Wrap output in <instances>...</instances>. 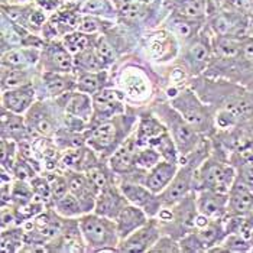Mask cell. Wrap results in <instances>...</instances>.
Instances as JSON below:
<instances>
[{"mask_svg":"<svg viewBox=\"0 0 253 253\" xmlns=\"http://www.w3.org/2000/svg\"><path fill=\"white\" fill-rule=\"evenodd\" d=\"M91 98H93V117L88 127L91 125H96L125 113L129 106L125 93L116 85H110L100 90L98 93L93 94Z\"/></svg>","mask_w":253,"mask_h":253,"instance_id":"9a60e30c","label":"cell"},{"mask_svg":"<svg viewBox=\"0 0 253 253\" xmlns=\"http://www.w3.org/2000/svg\"><path fill=\"white\" fill-rule=\"evenodd\" d=\"M200 167L194 158L188 156L181 161V165L169 185L159 194L162 207H171L181 201L184 197L195 191V171Z\"/></svg>","mask_w":253,"mask_h":253,"instance_id":"5bb4252c","label":"cell"},{"mask_svg":"<svg viewBox=\"0 0 253 253\" xmlns=\"http://www.w3.org/2000/svg\"><path fill=\"white\" fill-rule=\"evenodd\" d=\"M98 35H93V34H87V32H83V31H73L67 35H64L61 41L64 42V45L68 48V51L76 55L81 51H85L91 46H94V42L97 39Z\"/></svg>","mask_w":253,"mask_h":253,"instance_id":"d590c367","label":"cell"},{"mask_svg":"<svg viewBox=\"0 0 253 253\" xmlns=\"http://www.w3.org/2000/svg\"><path fill=\"white\" fill-rule=\"evenodd\" d=\"M34 84L38 93V100L57 98L65 93L76 90L77 74L76 73H42L39 71Z\"/></svg>","mask_w":253,"mask_h":253,"instance_id":"e0dca14e","label":"cell"},{"mask_svg":"<svg viewBox=\"0 0 253 253\" xmlns=\"http://www.w3.org/2000/svg\"><path fill=\"white\" fill-rule=\"evenodd\" d=\"M116 20L104 19V18H98V16H93V15L81 13L80 22H78V31L93 34V35H101V34H107L112 28L116 26Z\"/></svg>","mask_w":253,"mask_h":253,"instance_id":"74e56055","label":"cell"},{"mask_svg":"<svg viewBox=\"0 0 253 253\" xmlns=\"http://www.w3.org/2000/svg\"><path fill=\"white\" fill-rule=\"evenodd\" d=\"M168 10L184 18L207 20L214 7L213 0H164Z\"/></svg>","mask_w":253,"mask_h":253,"instance_id":"4316f807","label":"cell"},{"mask_svg":"<svg viewBox=\"0 0 253 253\" xmlns=\"http://www.w3.org/2000/svg\"><path fill=\"white\" fill-rule=\"evenodd\" d=\"M139 107L129 104L122 115L91 125L85 130L87 146L103 159H109L136 129Z\"/></svg>","mask_w":253,"mask_h":253,"instance_id":"7a4b0ae2","label":"cell"},{"mask_svg":"<svg viewBox=\"0 0 253 253\" xmlns=\"http://www.w3.org/2000/svg\"><path fill=\"white\" fill-rule=\"evenodd\" d=\"M39 73L37 68H23V67H12L1 64V91L22 87L26 84H32L35 81V77Z\"/></svg>","mask_w":253,"mask_h":253,"instance_id":"1f68e13d","label":"cell"},{"mask_svg":"<svg viewBox=\"0 0 253 253\" xmlns=\"http://www.w3.org/2000/svg\"><path fill=\"white\" fill-rule=\"evenodd\" d=\"M181 162L178 161H168V159H161L155 167L148 169L143 184L156 194H161L172 181L175 176L176 171L179 168Z\"/></svg>","mask_w":253,"mask_h":253,"instance_id":"484cf974","label":"cell"},{"mask_svg":"<svg viewBox=\"0 0 253 253\" xmlns=\"http://www.w3.org/2000/svg\"><path fill=\"white\" fill-rule=\"evenodd\" d=\"M78 224L87 252H119L120 236L115 220L90 211L78 218Z\"/></svg>","mask_w":253,"mask_h":253,"instance_id":"8992f818","label":"cell"},{"mask_svg":"<svg viewBox=\"0 0 253 253\" xmlns=\"http://www.w3.org/2000/svg\"><path fill=\"white\" fill-rule=\"evenodd\" d=\"M251 20H252V28H253V10H252V13H251Z\"/></svg>","mask_w":253,"mask_h":253,"instance_id":"ee69618b","label":"cell"},{"mask_svg":"<svg viewBox=\"0 0 253 253\" xmlns=\"http://www.w3.org/2000/svg\"><path fill=\"white\" fill-rule=\"evenodd\" d=\"M206 22L207 20L190 19L169 12L164 22L161 23V26L168 29L179 42V45H184L191 39H194L206 28Z\"/></svg>","mask_w":253,"mask_h":253,"instance_id":"7402d4cb","label":"cell"},{"mask_svg":"<svg viewBox=\"0 0 253 253\" xmlns=\"http://www.w3.org/2000/svg\"><path fill=\"white\" fill-rule=\"evenodd\" d=\"M140 57L154 65H167L174 62L179 54V42L164 26L146 31L137 45Z\"/></svg>","mask_w":253,"mask_h":253,"instance_id":"9c48e42d","label":"cell"},{"mask_svg":"<svg viewBox=\"0 0 253 253\" xmlns=\"http://www.w3.org/2000/svg\"><path fill=\"white\" fill-rule=\"evenodd\" d=\"M51 209L64 218H80L81 215L85 214V210L81 206L80 200L71 193H68L64 197H61L59 200H57Z\"/></svg>","mask_w":253,"mask_h":253,"instance_id":"e575fe53","label":"cell"},{"mask_svg":"<svg viewBox=\"0 0 253 253\" xmlns=\"http://www.w3.org/2000/svg\"><path fill=\"white\" fill-rule=\"evenodd\" d=\"M0 127H1V139L13 140L18 143L23 142V140H32L23 115L9 112L1 107Z\"/></svg>","mask_w":253,"mask_h":253,"instance_id":"83f0119b","label":"cell"},{"mask_svg":"<svg viewBox=\"0 0 253 253\" xmlns=\"http://www.w3.org/2000/svg\"><path fill=\"white\" fill-rule=\"evenodd\" d=\"M227 215H234V217L253 215V190L243 179L237 176L229 191Z\"/></svg>","mask_w":253,"mask_h":253,"instance_id":"d4e9b609","label":"cell"},{"mask_svg":"<svg viewBox=\"0 0 253 253\" xmlns=\"http://www.w3.org/2000/svg\"><path fill=\"white\" fill-rule=\"evenodd\" d=\"M161 236H162V230L159 226V220L156 217H151L142 227H139L133 233L120 240L119 252H149L154 248V245L159 240Z\"/></svg>","mask_w":253,"mask_h":253,"instance_id":"d6986e66","label":"cell"},{"mask_svg":"<svg viewBox=\"0 0 253 253\" xmlns=\"http://www.w3.org/2000/svg\"><path fill=\"white\" fill-rule=\"evenodd\" d=\"M38 70L42 73H74V55L61 39H48L41 48Z\"/></svg>","mask_w":253,"mask_h":253,"instance_id":"2e32d148","label":"cell"},{"mask_svg":"<svg viewBox=\"0 0 253 253\" xmlns=\"http://www.w3.org/2000/svg\"><path fill=\"white\" fill-rule=\"evenodd\" d=\"M206 26L213 35L218 37L242 39L253 35L251 15L236 9L214 6V9L207 16Z\"/></svg>","mask_w":253,"mask_h":253,"instance_id":"7c38bea8","label":"cell"},{"mask_svg":"<svg viewBox=\"0 0 253 253\" xmlns=\"http://www.w3.org/2000/svg\"><path fill=\"white\" fill-rule=\"evenodd\" d=\"M226 234L224 218H210L206 224L195 227L191 233L179 239L181 253L210 252L223 242Z\"/></svg>","mask_w":253,"mask_h":253,"instance_id":"4fadbf2b","label":"cell"},{"mask_svg":"<svg viewBox=\"0 0 253 253\" xmlns=\"http://www.w3.org/2000/svg\"><path fill=\"white\" fill-rule=\"evenodd\" d=\"M37 100L38 93L34 83L1 91V107L23 116L28 113V110L34 106Z\"/></svg>","mask_w":253,"mask_h":253,"instance_id":"ffe728a7","label":"cell"},{"mask_svg":"<svg viewBox=\"0 0 253 253\" xmlns=\"http://www.w3.org/2000/svg\"><path fill=\"white\" fill-rule=\"evenodd\" d=\"M236 168L230 162L229 154L213 142L210 156L195 171V191L215 190L229 193L236 181Z\"/></svg>","mask_w":253,"mask_h":253,"instance_id":"277c9868","label":"cell"},{"mask_svg":"<svg viewBox=\"0 0 253 253\" xmlns=\"http://www.w3.org/2000/svg\"><path fill=\"white\" fill-rule=\"evenodd\" d=\"M204 76L226 78L253 90V35L242 39L240 49L233 59L220 64L211 62Z\"/></svg>","mask_w":253,"mask_h":253,"instance_id":"ba28073f","label":"cell"},{"mask_svg":"<svg viewBox=\"0 0 253 253\" xmlns=\"http://www.w3.org/2000/svg\"><path fill=\"white\" fill-rule=\"evenodd\" d=\"M29 182L32 185L35 200L43 203L48 209H51L54 200H52V191H51V184H49L48 175L45 172H41V174H37L34 176Z\"/></svg>","mask_w":253,"mask_h":253,"instance_id":"ab89813d","label":"cell"},{"mask_svg":"<svg viewBox=\"0 0 253 253\" xmlns=\"http://www.w3.org/2000/svg\"><path fill=\"white\" fill-rule=\"evenodd\" d=\"M149 253H181L179 240H176L168 234H162L159 240L154 245V248L149 251Z\"/></svg>","mask_w":253,"mask_h":253,"instance_id":"b9f144b4","label":"cell"},{"mask_svg":"<svg viewBox=\"0 0 253 253\" xmlns=\"http://www.w3.org/2000/svg\"><path fill=\"white\" fill-rule=\"evenodd\" d=\"M81 13L117 22V6L115 0H85L81 4Z\"/></svg>","mask_w":253,"mask_h":253,"instance_id":"836d02e7","label":"cell"},{"mask_svg":"<svg viewBox=\"0 0 253 253\" xmlns=\"http://www.w3.org/2000/svg\"><path fill=\"white\" fill-rule=\"evenodd\" d=\"M6 1H13V0H6Z\"/></svg>","mask_w":253,"mask_h":253,"instance_id":"f6af8a7d","label":"cell"},{"mask_svg":"<svg viewBox=\"0 0 253 253\" xmlns=\"http://www.w3.org/2000/svg\"><path fill=\"white\" fill-rule=\"evenodd\" d=\"M41 57V48L35 46H16L1 52L0 62L12 67L37 68Z\"/></svg>","mask_w":253,"mask_h":253,"instance_id":"4dcf8cb0","label":"cell"},{"mask_svg":"<svg viewBox=\"0 0 253 253\" xmlns=\"http://www.w3.org/2000/svg\"><path fill=\"white\" fill-rule=\"evenodd\" d=\"M148 106L156 116L162 120L172 140L175 142V146L179 154V162L184 158L191 155L201 145L204 137H207L198 133L194 127L178 113V110L165 96L156 94Z\"/></svg>","mask_w":253,"mask_h":253,"instance_id":"3957f363","label":"cell"},{"mask_svg":"<svg viewBox=\"0 0 253 253\" xmlns=\"http://www.w3.org/2000/svg\"><path fill=\"white\" fill-rule=\"evenodd\" d=\"M31 139L54 137L64 126V112L54 98L37 100L25 115Z\"/></svg>","mask_w":253,"mask_h":253,"instance_id":"30bf717a","label":"cell"},{"mask_svg":"<svg viewBox=\"0 0 253 253\" xmlns=\"http://www.w3.org/2000/svg\"><path fill=\"white\" fill-rule=\"evenodd\" d=\"M25 246V229L15 226L1 230V251L4 253L22 252Z\"/></svg>","mask_w":253,"mask_h":253,"instance_id":"f35d334b","label":"cell"},{"mask_svg":"<svg viewBox=\"0 0 253 253\" xmlns=\"http://www.w3.org/2000/svg\"><path fill=\"white\" fill-rule=\"evenodd\" d=\"M101 70H110L107 68V65L103 62V59L100 58L94 49V46L81 51L74 55V73H96Z\"/></svg>","mask_w":253,"mask_h":253,"instance_id":"d6a6232c","label":"cell"},{"mask_svg":"<svg viewBox=\"0 0 253 253\" xmlns=\"http://www.w3.org/2000/svg\"><path fill=\"white\" fill-rule=\"evenodd\" d=\"M213 58V34L207 29V26L190 42L181 45L179 54L175 62H178L188 76L198 77L203 76Z\"/></svg>","mask_w":253,"mask_h":253,"instance_id":"8fae6325","label":"cell"},{"mask_svg":"<svg viewBox=\"0 0 253 253\" xmlns=\"http://www.w3.org/2000/svg\"><path fill=\"white\" fill-rule=\"evenodd\" d=\"M151 217L146 214L142 209H139L133 204H126L123 207V210L119 213L115 223H116L117 232L120 236V240L127 237L129 234H132L139 227H142Z\"/></svg>","mask_w":253,"mask_h":253,"instance_id":"f1b7e54d","label":"cell"},{"mask_svg":"<svg viewBox=\"0 0 253 253\" xmlns=\"http://www.w3.org/2000/svg\"><path fill=\"white\" fill-rule=\"evenodd\" d=\"M162 159L161 154L152 146H139L136 155V164L139 168L142 169H151L152 167H155L156 164Z\"/></svg>","mask_w":253,"mask_h":253,"instance_id":"60d3db41","label":"cell"},{"mask_svg":"<svg viewBox=\"0 0 253 253\" xmlns=\"http://www.w3.org/2000/svg\"><path fill=\"white\" fill-rule=\"evenodd\" d=\"M115 85V77L112 70H101L96 73H80L77 74L76 90L85 94H96L100 90Z\"/></svg>","mask_w":253,"mask_h":253,"instance_id":"f546056e","label":"cell"},{"mask_svg":"<svg viewBox=\"0 0 253 253\" xmlns=\"http://www.w3.org/2000/svg\"><path fill=\"white\" fill-rule=\"evenodd\" d=\"M68 178V188L70 193L76 195L81 206L84 207L85 213H90L94 210L96 206V198H97V188L94 184L90 181L85 172L83 171H65Z\"/></svg>","mask_w":253,"mask_h":253,"instance_id":"603a6c76","label":"cell"},{"mask_svg":"<svg viewBox=\"0 0 253 253\" xmlns=\"http://www.w3.org/2000/svg\"><path fill=\"white\" fill-rule=\"evenodd\" d=\"M190 87L215 113L217 130L229 129L253 119V90L226 78L198 76L190 80Z\"/></svg>","mask_w":253,"mask_h":253,"instance_id":"6da1fadb","label":"cell"},{"mask_svg":"<svg viewBox=\"0 0 253 253\" xmlns=\"http://www.w3.org/2000/svg\"><path fill=\"white\" fill-rule=\"evenodd\" d=\"M168 100L178 110V113L184 117L198 133L207 137L214 136L217 132L214 110L201 100V97L190 87V84L179 88L175 94Z\"/></svg>","mask_w":253,"mask_h":253,"instance_id":"5b68a950","label":"cell"},{"mask_svg":"<svg viewBox=\"0 0 253 253\" xmlns=\"http://www.w3.org/2000/svg\"><path fill=\"white\" fill-rule=\"evenodd\" d=\"M54 140L57 143L61 152L68 151V149H77L83 148L87 145V139H85V132H78L73 130L68 127H61L58 132L55 133Z\"/></svg>","mask_w":253,"mask_h":253,"instance_id":"8d00e7d4","label":"cell"},{"mask_svg":"<svg viewBox=\"0 0 253 253\" xmlns=\"http://www.w3.org/2000/svg\"><path fill=\"white\" fill-rule=\"evenodd\" d=\"M198 214L195 191H193L174 206L162 207L156 218L159 220L162 234H168L179 240L197 227Z\"/></svg>","mask_w":253,"mask_h":253,"instance_id":"52a82bcc","label":"cell"},{"mask_svg":"<svg viewBox=\"0 0 253 253\" xmlns=\"http://www.w3.org/2000/svg\"><path fill=\"white\" fill-rule=\"evenodd\" d=\"M249 242H251V252H253V229L249 234Z\"/></svg>","mask_w":253,"mask_h":253,"instance_id":"7bdbcfd3","label":"cell"},{"mask_svg":"<svg viewBox=\"0 0 253 253\" xmlns=\"http://www.w3.org/2000/svg\"><path fill=\"white\" fill-rule=\"evenodd\" d=\"M195 201L198 213L209 218H224L229 209V193L215 190H197Z\"/></svg>","mask_w":253,"mask_h":253,"instance_id":"44dd1931","label":"cell"},{"mask_svg":"<svg viewBox=\"0 0 253 253\" xmlns=\"http://www.w3.org/2000/svg\"><path fill=\"white\" fill-rule=\"evenodd\" d=\"M126 204H129L127 198L122 193L119 184L115 182V184L103 188L98 193L93 211L100 215H104L107 218L115 220Z\"/></svg>","mask_w":253,"mask_h":253,"instance_id":"cb8c5ba5","label":"cell"},{"mask_svg":"<svg viewBox=\"0 0 253 253\" xmlns=\"http://www.w3.org/2000/svg\"><path fill=\"white\" fill-rule=\"evenodd\" d=\"M117 184L122 193L127 198V201L139 209H142L149 217H156L162 209V201L159 194L151 191L145 184L127 181V179H117Z\"/></svg>","mask_w":253,"mask_h":253,"instance_id":"ac0fdd59","label":"cell"}]
</instances>
